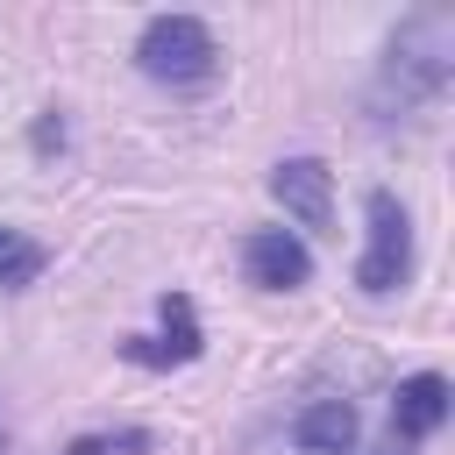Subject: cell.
I'll use <instances>...</instances> for the list:
<instances>
[{
  "mask_svg": "<svg viewBox=\"0 0 455 455\" xmlns=\"http://www.w3.org/2000/svg\"><path fill=\"white\" fill-rule=\"evenodd\" d=\"M448 85H455V14L419 7V14H405L391 28L370 107H377V121H427L448 100Z\"/></svg>",
  "mask_w": 455,
  "mask_h": 455,
  "instance_id": "cell-1",
  "label": "cell"
},
{
  "mask_svg": "<svg viewBox=\"0 0 455 455\" xmlns=\"http://www.w3.org/2000/svg\"><path fill=\"white\" fill-rule=\"evenodd\" d=\"M135 64L156 85H206L213 64H220V43L199 14H149L142 36H135Z\"/></svg>",
  "mask_w": 455,
  "mask_h": 455,
  "instance_id": "cell-2",
  "label": "cell"
},
{
  "mask_svg": "<svg viewBox=\"0 0 455 455\" xmlns=\"http://www.w3.org/2000/svg\"><path fill=\"white\" fill-rule=\"evenodd\" d=\"M363 213H370V235H363V256H355V284L370 299H384L412 277V220H405L398 192H384V185H370Z\"/></svg>",
  "mask_w": 455,
  "mask_h": 455,
  "instance_id": "cell-3",
  "label": "cell"
},
{
  "mask_svg": "<svg viewBox=\"0 0 455 455\" xmlns=\"http://www.w3.org/2000/svg\"><path fill=\"white\" fill-rule=\"evenodd\" d=\"M156 313H164V334H121V355H128L135 370L192 363V355L206 348V334H199V320H192V299H185V291H164V299H156Z\"/></svg>",
  "mask_w": 455,
  "mask_h": 455,
  "instance_id": "cell-4",
  "label": "cell"
},
{
  "mask_svg": "<svg viewBox=\"0 0 455 455\" xmlns=\"http://www.w3.org/2000/svg\"><path fill=\"white\" fill-rule=\"evenodd\" d=\"M270 192H277V206H284L299 228H313V235L334 228V171H327L320 156H284V164L270 171Z\"/></svg>",
  "mask_w": 455,
  "mask_h": 455,
  "instance_id": "cell-5",
  "label": "cell"
},
{
  "mask_svg": "<svg viewBox=\"0 0 455 455\" xmlns=\"http://www.w3.org/2000/svg\"><path fill=\"white\" fill-rule=\"evenodd\" d=\"M242 270H249L256 291H299V284L313 277V249H306L291 228H256V235L242 242Z\"/></svg>",
  "mask_w": 455,
  "mask_h": 455,
  "instance_id": "cell-6",
  "label": "cell"
},
{
  "mask_svg": "<svg viewBox=\"0 0 455 455\" xmlns=\"http://www.w3.org/2000/svg\"><path fill=\"white\" fill-rule=\"evenodd\" d=\"M448 405H455V391H448V377L441 370H419V377H405L398 391H391V448L405 441H427L441 419H448Z\"/></svg>",
  "mask_w": 455,
  "mask_h": 455,
  "instance_id": "cell-7",
  "label": "cell"
},
{
  "mask_svg": "<svg viewBox=\"0 0 455 455\" xmlns=\"http://www.w3.org/2000/svg\"><path fill=\"white\" fill-rule=\"evenodd\" d=\"M291 441H299V455H355V405H348V398H313V405H299Z\"/></svg>",
  "mask_w": 455,
  "mask_h": 455,
  "instance_id": "cell-8",
  "label": "cell"
},
{
  "mask_svg": "<svg viewBox=\"0 0 455 455\" xmlns=\"http://www.w3.org/2000/svg\"><path fill=\"white\" fill-rule=\"evenodd\" d=\"M43 270H50V249H43L36 235H21V228H0V291L36 284Z\"/></svg>",
  "mask_w": 455,
  "mask_h": 455,
  "instance_id": "cell-9",
  "label": "cell"
},
{
  "mask_svg": "<svg viewBox=\"0 0 455 455\" xmlns=\"http://www.w3.org/2000/svg\"><path fill=\"white\" fill-rule=\"evenodd\" d=\"M156 441L142 434V427H128V434H78L64 455H149Z\"/></svg>",
  "mask_w": 455,
  "mask_h": 455,
  "instance_id": "cell-10",
  "label": "cell"
},
{
  "mask_svg": "<svg viewBox=\"0 0 455 455\" xmlns=\"http://www.w3.org/2000/svg\"><path fill=\"white\" fill-rule=\"evenodd\" d=\"M36 149H43V156H50V149H64V121H57V114H43V121H36Z\"/></svg>",
  "mask_w": 455,
  "mask_h": 455,
  "instance_id": "cell-11",
  "label": "cell"
},
{
  "mask_svg": "<svg viewBox=\"0 0 455 455\" xmlns=\"http://www.w3.org/2000/svg\"><path fill=\"white\" fill-rule=\"evenodd\" d=\"M0 455H7V427H0Z\"/></svg>",
  "mask_w": 455,
  "mask_h": 455,
  "instance_id": "cell-12",
  "label": "cell"
}]
</instances>
